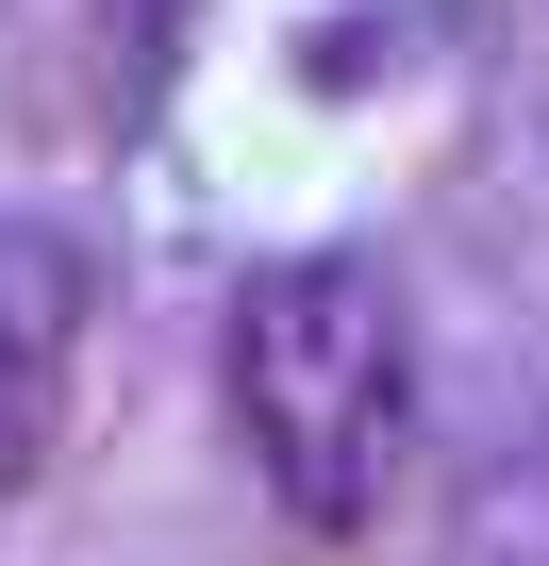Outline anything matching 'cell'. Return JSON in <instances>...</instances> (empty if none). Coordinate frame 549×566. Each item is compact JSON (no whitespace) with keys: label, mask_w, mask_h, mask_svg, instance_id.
Listing matches in <instances>:
<instances>
[{"label":"cell","mask_w":549,"mask_h":566,"mask_svg":"<svg viewBox=\"0 0 549 566\" xmlns=\"http://www.w3.org/2000/svg\"><path fill=\"white\" fill-rule=\"evenodd\" d=\"M217 400H233L250 483L284 500V533L367 549L400 467H416V301H400V266L350 250V233L266 250L217 317Z\"/></svg>","instance_id":"cell-1"},{"label":"cell","mask_w":549,"mask_h":566,"mask_svg":"<svg viewBox=\"0 0 549 566\" xmlns=\"http://www.w3.org/2000/svg\"><path fill=\"white\" fill-rule=\"evenodd\" d=\"M84 334H101V250H84V217H0V500L51 467L67 384H84Z\"/></svg>","instance_id":"cell-2"}]
</instances>
